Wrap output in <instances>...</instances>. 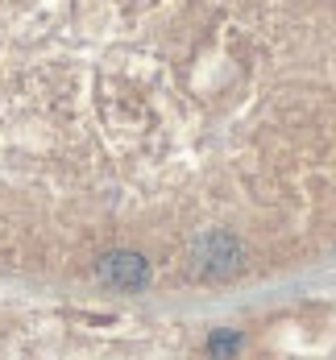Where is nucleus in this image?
Here are the masks:
<instances>
[{
  "label": "nucleus",
  "mask_w": 336,
  "mask_h": 360,
  "mask_svg": "<svg viewBox=\"0 0 336 360\" xmlns=\"http://www.w3.org/2000/svg\"><path fill=\"white\" fill-rule=\"evenodd\" d=\"M104 278L120 282V286H142L146 282V261L142 257H112L104 265Z\"/></svg>",
  "instance_id": "1"
}]
</instances>
